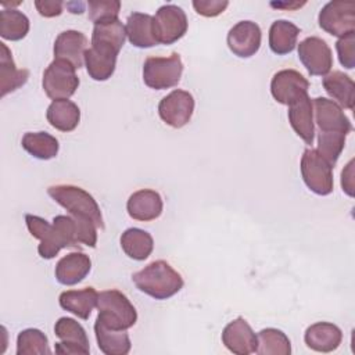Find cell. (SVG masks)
Returning a JSON list of instances; mask_svg holds the SVG:
<instances>
[{
  "label": "cell",
  "instance_id": "6da1fadb",
  "mask_svg": "<svg viewBox=\"0 0 355 355\" xmlns=\"http://www.w3.org/2000/svg\"><path fill=\"white\" fill-rule=\"evenodd\" d=\"M125 39L126 31L118 18L93 26L92 43L85 53L86 71L93 80L104 82L112 76Z\"/></svg>",
  "mask_w": 355,
  "mask_h": 355
},
{
  "label": "cell",
  "instance_id": "7a4b0ae2",
  "mask_svg": "<svg viewBox=\"0 0 355 355\" xmlns=\"http://www.w3.org/2000/svg\"><path fill=\"white\" fill-rule=\"evenodd\" d=\"M139 291L155 298L168 300L183 288V277L166 261L157 259L132 275Z\"/></svg>",
  "mask_w": 355,
  "mask_h": 355
},
{
  "label": "cell",
  "instance_id": "3957f363",
  "mask_svg": "<svg viewBox=\"0 0 355 355\" xmlns=\"http://www.w3.org/2000/svg\"><path fill=\"white\" fill-rule=\"evenodd\" d=\"M47 194L72 216L92 220L97 227L104 229L101 209L85 189L73 184H54L47 189Z\"/></svg>",
  "mask_w": 355,
  "mask_h": 355
},
{
  "label": "cell",
  "instance_id": "277c9868",
  "mask_svg": "<svg viewBox=\"0 0 355 355\" xmlns=\"http://www.w3.org/2000/svg\"><path fill=\"white\" fill-rule=\"evenodd\" d=\"M97 319L115 330H128L137 322V311L129 298L119 290H105L98 294Z\"/></svg>",
  "mask_w": 355,
  "mask_h": 355
},
{
  "label": "cell",
  "instance_id": "5b68a950",
  "mask_svg": "<svg viewBox=\"0 0 355 355\" xmlns=\"http://www.w3.org/2000/svg\"><path fill=\"white\" fill-rule=\"evenodd\" d=\"M183 62L178 53L169 57H148L143 64V80L150 89L164 90L179 83Z\"/></svg>",
  "mask_w": 355,
  "mask_h": 355
},
{
  "label": "cell",
  "instance_id": "8992f818",
  "mask_svg": "<svg viewBox=\"0 0 355 355\" xmlns=\"http://www.w3.org/2000/svg\"><path fill=\"white\" fill-rule=\"evenodd\" d=\"M76 68L65 60H54L44 69L42 87L47 97L54 100H67L75 94L79 86Z\"/></svg>",
  "mask_w": 355,
  "mask_h": 355
},
{
  "label": "cell",
  "instance_id": "52a82bcc",
  "mask_svg": "<svg viewBox=\"0 0 355 355\" xmlns=\"http://www.w3.org/2000/svg\"><path fill=\"white\" fill-rule=\"evenodd\" d=\"M187 26L186 12L176 4L161 6L153 17V31L158 44L178 42L187 32Z\"/></svg>",
  "mask_w": 355,
  "mask_h": 355
},
{
  "label": "cell",
  "instance_id": "ba28073f",
  "mask_svg": "<svg viewBox=\"0 0 355 355\" xmlns=\"http://www.w3.org/2000/svg\"><path fill=\"white\" fill-rule=\"evenodd\" d=\"M301 176L306 187L318 196L333 191V168L313 148H306L301 157Z\"/></svg>",
  "mask_w": 355,
  "mask_h": 355
},
{
  "label": "cell",
  "instance_id": "9c48e42d",
  "mask_svg": "<svg viewBox=\"0 0 355 355\" xmlns=\"http://www.w3.org/2000/svg\"><path fill=\"white\" fill-rule=\"evenodd\" d=\"M319 26L331 36L343 37L355 32V3L333 0L319 11Z\"/></svg>",
  "mask_w": 355,
  "mask_h": 355
},
{
  "label": "cell",
  "instance_id": "30bf717a",
  "mask_svg": "<svg viewBox=\"0 0 355 355\" xmlns=\"http://www.w3.org/2000/svg\"><path fill=\"white\" fill-rule=\"evenodd\" d=\"M54 334L60 338L54 345L60 355H87L90 352L86 330L72 318H60L54 324Z\"/></svg>",
  "mask_w": 355,
  "mask_h": 355
},
{
  "label": "cell",
  "instance_id": "8fae6325",
  "mask_svg": "<svg viewBox=\"0 0 355 355\" xmlns=\"http://www.w3.org/2000/svg\"><path fill=\"white\" fill-rule=\"evenodd\" d=\"M194 111V97L191 93L175 89L166 94L158 104L159 118L171 128H183L191 119Z\"/></svg>",
  "mask_w": 355,
  "mask_h": 355
},
{
  "label": "cell",
  "instance_id": "7c38bea8",
  "mask_svg": "<svg viewBox=\"0 0 355 355\" xmlns=\"http://www.w3.org/2000/svg\"><path fill=\"white\" fill-rule=\"evenodd\" d=\"M298 58L309 75L324 76L333 67V54L329 44L318 37L309 36L298 44Z\"/></svg>",
  "mask_w": 355,
  "mask_h": 355
},
{
  "label": "cell",
  "instance_id": "4fadbf2b",
  "mask_svg": "<svg viewBox=\"0 0 355 355\" xmlns=\"http://www.w3.org/2000/svg\"><path fill=\"white\" fill-rule=\"evenodd\" d=\"M315 122L319 132L323 133H344L352 132V123L344 114L343 108L333 100L326 97H316L312 100Z\"/></svg>",
  "mask_w": 355,
  "mask_h": 355
},
{
  "label": "cell",
  "instance_id": "5bb4252c",
  "mask_svg": "<svg viewBox=\"0 0 355 355\" xmlns=\"http://www.w3.org/2000/svg\"><path fill=\"white\" fill-rule=\"evenodd\" d=\"M309 82L295 69H282L270 80L273 98L284 105H290L302 96L308 94Z\"/></svg>",
  "mask_w": 355,
  "mask_h": 355
},
{
  "label": "cell",
  "instance_id": "9a60e30c",
  "mask_svg": "<svg viewBox=\"0 0 355 355\" xmlns=\"http://www.w3.org/2000/svg\"><path fill=\"white\" fill-rule=\"evenodd\" d=\"M226 40L234 55L248 58L259 50L262 32L258 24L252 21H240L229 29Z\"/></svg>",
  "mask_w": 355,
  "mask_h": 355
},
{
  "label": "cell",
  "instance_id": "2e32d148",
  "mask_svg": "<svg viewBox=\"0 0 355 355\" xmlns=\"http://www.w3.org/2000/svg\"><path fill=\"white\" fill-rule=\"evenodd\" d=\"M222 343L236 355H250L257 352L258 336L254 333L248 322L239 316L225 326L222 331Z\"/></svg>",
  "mask_w": 355,
  "mask_h": 355
},
{
  "label": "cell",
  "instance_id": "e0dca14e",
  "mask_svg": "<svg viewBox=\"0 0 355 355\" xmlns=\"http://www.w3.org/2000/svg\"><path fill=\"white\" fill-rule=\"evenodd\" d=\"M25 222L29 233L35 239L40 240L37 252L43 259H53L60 252V250L64 248L62 241L53 223L50 225L46 219L32 214L25 215Z\"/></svg>",
  "mask_w": 355,
  "mask_h": 355
},
{
  "label": "cell",
  "instance_id": "ac0fdd59",
  "mask_svg": "<svg viewBox=\"0 0 355 355\" xmlns=\"http://www.w3.org/2000/svg\"><path fill=\"white\" fill-rule=\"evenodd\" d=\"M87 50V37L85 33L68 29L61 32L54 42V60H65L76 69L82 68L85 62V53Z\"/></svg>",
  "mask_w": 355,
  "mask_h": 355
},
{
  "label": "cell",
  "instance_id": "d6986e66",
  "mask_svg": "<svg viewBox=\"0 0 355 355\" xmlns=\"http://www.w3.org/2000/svg\"><path fill=\"white\" fill-rule=\"evenodd\" d=\"M164 202L158 191L141 189L130 194L126 202L128 214L132 219L148 222L157 219L162 214Z\"/></svg>",
  "mask_w": 355,
  "mask_h": 355
},
{
  "label": "cell",
  "instance_id": "ffe728a7",
  "mask_svg": "<svg viewBox=\"0 0 355 355\" xmlns=\"http://www.w3.org/2000/svg\"><path fill=\"white\" fill-rule=\"evenodd\" d=\"M92 261L89 255L82 251L69 252L64 255L55 265V279L60 284L73 286L80 283L90 272Z\"/></svg>",
  "mask_w": 355,
  "mask_h": 355
},
{
  "label": "cell",
  "instance_id": "44dd1931",
  "mask_svg": "<svg viewBox=\"0 0 355 355\" xmlns=\"http://www.w3.org/2000/svg\"><path fill=\"white\" fill-rule=\"evenodd\" d=\"M304 341L308 348L316 352H331L340 347L343 331L330 322H316L305 330Z\"/></svg>",
  "mask_w": 355,
  "mask_h": 355
},
{
  "label": "cell",
  "instance_id": "7402d4cb",
  "mask_svg": "<svg viewBox=\"0 0 355 355\" xmlns=\"http://www.w3.org/2000/svg\"><path fill=\"white\" fill-rule=\"evenodd\" d=\"M288 122L294 132L306 143L312 144L315 137L313 126V108L312 100L308 94L288 105Z\"/></svg>",
  "mask_w": 355,
  "mask_h": 355
},
{
  "label": "cell",
  "instance_id": "603a6c76",
  "mask_svg": "<svg viewBox=\"0 0 355 355\" xmlns=\"http://www.w3.org/2000/svg\"><path fill=\"white\" fill-rule=\"evenodd\" d=\"M98 293L94 287H85L82 290H67L58 297L60 306L75 316L86 320L92 311L97 306Z\"/></svg>",
  "mask_w": 355,
  "mask_h": 355
},
{
  "label": "cell",
  "instance_id": "cb8c5ba5",
  "mask_svg": "<svg viewBox=\"0 0 355 355\" xmlns=\"http://www.w3.org/2000/svg\"><path fill=\"white\" fill-rule=\"evenodd\" d=\"M326 93L336 100L340 107L347 110L354 108L355 103V83L352 78L341 71H333L324 75L322 80Z\"/></svg>",
  "mask_w": 355,
  "mask_h": 355
},
{
  "label": "cell",
  "instance_id": "d4e9b609",
  "mask_svg": "<svg viewBox=\"0 0 355 355\" xmlns=\"http://www.w3.org/2000/svg\"><path fill=\"white\" fill-rule=\"evenodd\" d=\"M126 37L139 49H148L157 46V40L153 31V17L144 12H132L125 25Z\"/></svg>",
  "mask_w": 355,
  "mask_h": 355
},
{
  "label": "cell",
  "instance_id": "484cf974",
  "mask_svg": "<svg viewBox=\"0 0 355 355\" xmlns=\"http://www.w3.org/2000/svg\"><path fill=\"white\" fill-rule=\"evenodd\" d=\"M46 118L49 123L61 132H72L80 121V110L71 100H54L47 107Z\"/></svg>",
  "mask_w": 355,
  "mask_h": 355
},
{
  "label": "cell",
  "instance_id": "4316f807",
  "mask_svg": "<svg viewBox=\"0 0 355 355\" xmlns=\"http://www.w3.org/2000/svg\"><path fill=\"white\" fill-rule=\"evenodd\" d=\"M94 334L100 351L105 355H126L132 348V343L126 330L110 329L101 322L96 320Z\"/></svg>",
  "mask_w": 355,
  "mask_h": 355
},
{
  "label": "cell",
  "instance_id": "83f0119b",
  "mask_svg": "<svg viewBox=\"0 0 355 355\" xmlns=\"http://www.w3.org/2000/svg\"><path fill=\"white\" fill-rule=\"evenodd\" d=\"M119 243L123 252L135 261L147 259L154 248L153 236L148 232L139 227L126 229L122 233Z\"/></svg>",
  "mask_w": 355,
  "mask_h": 355
},
{
  "label": "cell",
  "instance_id": "f1b7e54d",
  "mask_svg": "<svg viewBox=\"0 0 355 355\" xmlns=\"http://www.w3.org/2000/svg\"><path fill=\"white\" fill-rule=\"evenodd\" d=\"M300 28L290 21L277 19L269 28V47L277 55L291 53L297 46Z\"/></svg>",
  "mask_w": 355,
  "mask_h": 355
},
{
  "label": "cell",
  "instance_id": "f546056e",
  "mask_svg": "<svg viewBox=\"0 0 355 355\" xmlns=\"http://www.w3.org/2000/svg\"><path fill=\"white\" fill-rule=\"evenodd\" d=\"M1 54H0V79H1V97L7 93L17 90L28 82L29 71L18 69L12 60L11 51L6 46V43H0Z\"/></svg>",
  "mask_w": 355,
  "mask_h": 355
},
{
  "label": "cell",
  "instance_id": "4dcf8cb0",
  "mask_svg": "<svg viewBox=\"0 0 355 355\" xmlns=\"http://www.w3.org/2000/svg\"><path fill=\"white\" fill-rule=\"evenodd\" d=\"M22 148L37 159H51L58 154V140L47 132H28L21 140Z\"/></svg>",
  "mask_w": 355,
  "mask_h": 355
},
{
  "label": "cell",
  "instance_id": "1f68e13d",
  "mask_svg": "<svg viewBox=\"0 0 355 355\" xmlns=\"http://www.w3.org/2000/svg\"><path fill=\"white\" fill-rule=\"evenodd\" d=\"M29 32L28 17L17 8H4L0 12V36L6 40H21Z\"/></svg>",
  "mask_w": 355,
  "mask_h": 355
},
{
  "label": "cell",
  "instance_id": "d6a6232c",
  "mask_svg": "<svg viewBox=\"0 0 355 355\" xmlns=\"http://www.w3.org/2000/svg\"><path fill=\"white\" fill-rule=\"evenodd\" d=\"M257 354L259 355H290L291 343L286 333L275 327L262 329L258 334Z\"/></svg>",
  "mask_w": 355,
  "mask_h": 355
},
{
  "label": "cell",
  "instance_id": "836d02e7",
  "mask_svg": "<svg viewBox=\"0 0 355 355\" xmlns=\"http://www.w3.org/2000/svg\"><path fill=\"white\" fill-rule=\"evenodd\" d=\"M47 337L39 329H25L17 337V355H50Z\"/></svg>",
  "mask_w": 355,
  "mask_h": 355
},
{
  "label": "cell",
  "instance_id": "e575fe53",
  "mask_svg": "<svg viewBox=\"0 0 355 355\" xmlns=\"http://www.w3.org/2000/svg\"><path fill=\"white\" fill-rule=\"evenodd\" d=\"M344 133H323L318 132V154L331 166L334 168L338 157L341 155L345 146Z\"/></svg>",
  "mask_w": 355,
  "mask_h": 355
},
{
  "label": "cell",
  "instance_id": "d590c367",
  "mask_svg": "<svg viewBox=\"0 0 355 355\" xmlns=\"http://www.w3.org/2000/svg\"><path fill=\"white\" fill-rule=\"evenodd\" d=\"M119 10V0H90L87 3V17L94 25L116 19Z\"/></svg>",
  "mask_w": 355,
  "mask_h": 355
},
{
  "label": "cell",
  "instance_id": "8d00e7d4",
  "mask_svg": "<svg viewBox=\"0 0 355 355\" xmlns=\"http://www.w3.org/2000/svg\"><path fill=\"white\" fill-rule=\"evenodd\" d=\"M336 50L340 64L347 69H352L355 67V32L340 37L336 42Z\"/></svg>",
  "mask_w": 355,
  "mask_h": 355
},
{
  "label": "cell",
  "instance_id": "74e56055",
  "mask_svg": "<svg viewBox=\"0 0 355 355\" xmlns=\"http://www.w3.org/2000/svg\"><path fill=\"white\" fill-rule=\"evenodd\" d=\"M229 6L227 0H194L193 7L202 17H216Z\"/></svg>",
  "mask_w": 355,
  "mask_h": 355
},
{
  "label": "cell",
  "instance_id": "f35d334b",
  "mask_svg": "<svg viewBox=\"0 0 355 355\" xmlns=\"http://www.w3.org/2000/svg\"><path fill=\"white\" fill-rule=\"evenodd\" d=\"M62 6L64 3L60 0H36L35 1V7L37 12L46 18L60 15L62 12Z\"/></svg>",
  "mask_w": 355,
  "mask_h": 355
},
{
  "label": "cell",
  "instance_id": "ab89813d",
  "mask_svg": "<svg viewBox=\"0 0 355 355\" xmlns=\"http://www.w3.org/2000/svg\"><path fill=\"white\" fill-rule=\"evenodd\" d=\"M352 164H354V159H351L348 164H347V166H345V169L343 171V173H341V186H343V190L348 194V196H354V183H352V176H354V173H352Z\"/></svg>",
  "mask_w": 355,
  "mask_h": 355
},
{
  "label": "cell",
  "instance_id": "60d3db41",
  "mask_svg": "<svg viewBox=\"0 0 355 355\" xmlns=\"http://www.w3.org/2000/svg\"><path fill=\"white\" fill-rule=\"evenodd\" d=\"M87 4H85L83 1H71V3H67V8L69 10V12L72 14H82L85 11V7Z\"/></svg>",
  "mask_w": 355,
  "mask_h": 355
},
{
  "label": "cell",
  "instance_id": "b9f144b4",
  "mask_svg": "<svg viewBox=\"0 0 355 355\" xmlns=\"http://www.w3.org/2000/svg\"><path fill=\"white\" fill-rule=\"evenodd\" d=\"M305 3H270V6L272 7H277V8H280V7H286V8H297V7H301V6H304Z\"/></svg>",
  "mask_w": 355,
  "mask_h": 355
}]
</instances>
